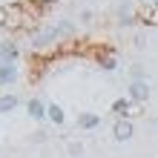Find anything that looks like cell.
Returning <instances> with one entry per match:
<instances>
[{
	"instance_id": "1",
	"label": "cell",
	"mask_w": 158,
	"mask_h": 158,
	"mask_svg": "<svg viewBox=\"0 0 158 158\" xmlns=\"http://www.w3.org/2000/svg\"><path fill=\"white\" fill-rule=\"evenodd\" d=\"M152 89H150V81H129V92L127 98L135 101V104H144V101H150Z\"/></svg>"
},
{
	"instance_id": "2",
	"label": "cell",
	"mask_w": 158,
	"mask_h": 158,
	"mask_svg": "<svg viewBox=\"0 0 158 158\" xmlns=\"http://www.w3.org/2000/svg\"><path fill=\"white\" fill-rule=\"evenodd\" d=\"M112 135H115V141H129V138L135 135V127H132V121L129 118H118L115 121V127H112Z\"/></svg>"
},
{
	"instance_id": "3",
	"label": "cell",
	"mask_w": 158,
	"mask_h": 158,
	"mask_svg": "<svg viewBox=\"0 0 158 158\" xmlns=\"http://www.w3.org/2000/svg\"><path fill=\"white\" fill-rule=\"evenodd\" d=\"M15 81H17V66L0 60V86H12Z\"/></svg>"
},
{
	"instance_id": "4",
	"label": "cell",
	"mask_w": 158,
	"mask_h": 158,
	"mask_svg": "<svg viewBox=\"0 0 158 158\" xmlns=\"http://www.w3.org/2000/svg\"><path fill=\"white\" fill-rule=\"evenodd\" d=\"M17 104H20V101H17V95H15V92H3V95H0V115L15 112V109H17Z\"/></svg>"
},
{
	"instance_id": "5",
	"label": "cell",
	"mask_w": 158,
	"mask_h": 158,
	"mask_svg": "<svg viewBox=\"0 0 158 158\" xmlns=\"http://www.w3.org/2000/svg\"><path fill=\"white\" fill-rule=\"evenodd\" d=\"M26 112H29V118H35V121H43L46 118V104L38 101V98H32L29 104H26Z\"/></svg>"
},
{
	"instance_id": "6",
	"label": "cell",
	"mask_w": 158,
	"mask_h": 158,
	"mask_svg": "<svg viewBox=\"0 0 158 158\" xmlns=\"http://www.w3.org/2000/svg\"><path fill=\"white\" fill-rule=\"evenodd\" d=\"M78 127L81 129H95V127H101V115H95V112H81L78 115Z\"/></svg>"
},
{
	"instance_id": "7",
	"label": "cell",
	"mask_w": 158,
	"mask_h": 158,
	"mask_svg": "<svg viewBox=\"0 0 158 158\" xmlns=\"http://www.w3.org/2000/svg\"><path fill=\"white\" fill-rule=\"evenodd\" d=\"M17 58H20V49H17L15 43H3L0 46V60L3 63H15Z\"/></svg>"
},
{
	"instance_id": "8",
	"label": "cell",
	"mask_w": 158,
	"mask_h": 158,
	"mask_svg": "<svg viewBox=\"0 0 158 158\" xmlns=\"http://www.w3.org/2000/svg\"><path fill=\"white\" fill-rule=\"evenodd\" d=\"M46 118H49L52 121V124H63V121H66V112H63V106L60 104H49V106H46Z\"/></svg>"
},
{
	"instance_id": "9",
	"label": "cell",
	"mask_w": 158,
	"mask_h": 158,
	"mask_svg": "<svg viewBox=\"0 0 158 158\" xmlns=\"http://www.w3.org/2000/svg\"><path fill=\"white\" fill-rule=\"evenodd\" d=\"M112 109H115L121 118H127V115H129V98H118L115 104H112Z\"/></svg>"
},
{
	"instance_id": "10",
	"label": "cell",
	"mask_w": 158,
	"mask_h": 158,
	"mask_svg": "<svg viewBox=\"0 0 158 158\" xmlns=\"http://www.w3.org/2000/svg\"><path fill=\"white\" fill-rule=\"evenodd\" d=\"M118 66V63H115V58H101V69H106V72H112Z\"/></svg>"
},
{
	"instance_id": "11",
	"label": "cell",
	"mask_w": 158,
	"mask_h": 158,
	"mask_svg": "<svg viewBox=\"0 0 158 158\" xmlns=\"http://www.w3.org/2000/svg\"><path fill=\"white\" fill-rule=\"evenodd\" d=\"M69 155H75V158L83 155V147H81V144H69Z\"/></svg>"
},
{
	"instance_id": "12",
	"label": "cell",
	"mask_w": 158,
	"mask_h": 158,
	"mask_svg": "<svg viewBox=\"0 0 158 158\" xmlns=\"http://www.w3.org/2000/svg\"><path fill=\"white\" fill-rule=\"evenodd\" d=\"M129 23H132V15L124 9V12H121V26H129Z\"/></svg>"
},
{
	"instance_id": "13",
	"label": "cell",
	"mask_w": 158,
	"mask_h": 158,
	"mask_svg": "<svg viewBox=\"0 0 158 158\" xmlns=\"http://www.w3.org/2000/svg\"><path fill=\"white\" fill-rule=\"evenodd\" d=\"M152 6H155V9H158V0H152Z\"/></svg>"
},
{
	"instance_id": "14",
	"label": "cell",
	"mask_w": 158,
	"mask_h": 158,
	"mask_svg": "<svg viewBox=\"0 0 158 158\" xmlns=\"http://www.w3.org/2000/svg\"><path fill=\"white\" fill-rule=\"evenodd\" d=\"M43 3H52V0H43Z\"/></svg>"
}]
</instances>
